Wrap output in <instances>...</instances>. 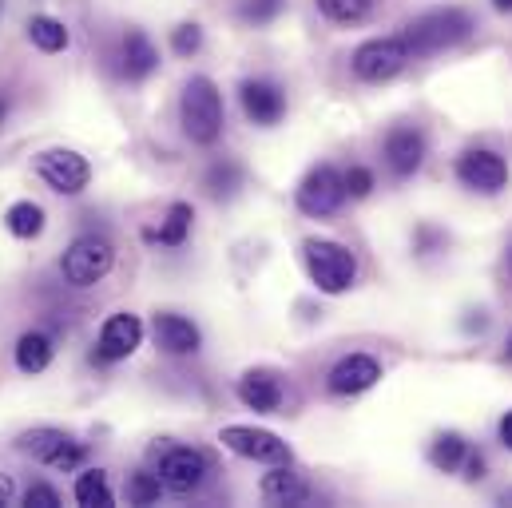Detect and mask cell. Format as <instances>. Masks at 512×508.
Returning a JSON list of instances; mask_svg holds the SVG:
<instances>
[{
	"label": "cell",
	"mask_w": 512,
	"mask_h": 508,
	"mask_svg": "<svg viewBox=\"0 0 512 508\" xmlns=\"http://www.w3.org/2000/svg\"><path fill=\"white\" fill-rule=\"evenodd\" d=\"M179 124L183 135L199 147H211L219 135H223V92L215 88L211 76H191L183 84V96H179Z\"/></svg>",
	"instance_id": "1"
},
{
	"label": "cell",
	"mask_w": 512,
	"mask_h": 508,
	"mask_svg": "<svg viewBox=\"0 0 512 508\" xmlns=\"http://www.w3.org/2000/svg\"><path fill=\"white\" fill-rule=\"evenodd\" d=\"M302 262L310 282L322 294H346L358 282V258L350 247L334 243V239H306L302 243Z\"/></svg>",
	"instance_id": "2"
},
{
	"label": "cell",
	"mask_w": 512,
	"mask_h": 508,
	"mask_svg": "<svg viewBox=\"0 0 512 508\" xmlns=\"http://www.w3.org/2000/svg\"><path fill=\"white\" fill-rule=\"evenodd\" d=\"M469 32H473L469 12H461V8H441V12H429V16L413 20V24H405L401 40H405L409 56H433V52H445V48L461 44Z\"/></svg>",
	"instance_id": "3"
},
{
	"label": "cell",
	"mask_w": 512,
	"mask_h": 508,
	"mask_svg": "<svg viewBox=\"0 0 512 508\" xmlns=\"http://www.w3.org/2000/svg\"><path fill=\"white\" fill-rule=\"evenodd\" d=\"M112 266H116V247L104 235H76L68 243V251L60 254V274L76 290H88V286L104 282L112 274Z\"/></svg>",
	"instance_id": "4"
},
{
	"label": "cell",
	"mask_w": 512,
	"mask_h": 508,
	"mask_svg": "<svg viewBox=\"0 0 512 508\" xmlns=\"http://www.w3.org/2000/svg\"><path fill=\"white\" fill-rule=\"evenodd\" d=\"M16 449L48 469H60V473H76L84 461H88V449L84 441L68 437L64 429H52V425H36V429H24L16 437Z\"/></svg>",
	"instance_id": "5"
},
{
	"label": "cell",
	"mask_w": 512,
	"mask_h": 508,
	"mask_svg": "<svg viewBox=\"0 0 512 508\" xmlns=\"http://www.w3.org/2000/svg\"><path fill=\"white\" fill-rule=\"evenodd\" d=\"M159 481H163V489L167 493H175V497H191V493H199L203 485H207V477H211V457L203 453V449H195V445H171L163 457H159Z\"/></svg>",
	"instance_id": "6"
},
{
	"label": "cell",
	"mask_w": 512,
	"mask_h": 508,
	"mask_svg": "<svg viewBox=\"0 0 512 508\" xmlns=\"http://www.w3.org/2000/svg\"><path fill=\"white\" fill-rule=\"evenodd\" d=\"M36 175L56 191V195H84L92 183V163L72 151V147H48L36 155Z\"/></svg>",
	"instance_id": "7"
},
{
	"label": "cell",
	"mask_w": 512,
	"mask_h": 508,
	"mask_svg": "<svg viewBox=\"0 0 512 508\" xmlns=\"http://www.w3.org/2000/svg\"><path fill=\"white\" fill-rule=\"evenodd\" d=\"M409 60H413V56H409V48H405L401 36H378V40H366V44L354 52L350 68H354V76H358L362 84H385V80L401 76Z\"/></svg>",
	"instance_id": "8"
},
{
	"label": "cell",
	"mask_w": 512,
	"mask_h": 508,
	"mask_svg": "<svg viewBox=\"0 0 512 508\" xmlns=\"http://www.w3.org/2000/svg\"><path fill=\"white\" fill-rule=\"evenodd\" d=\"M219 441L243 457V461H258V465H290V445L270 433V429H258V425H227L219 433Z\"/></svg>",
	"instance_id": "9"
},
{
	"label": "cell",
	"mask_w": 512,
	"mask_h": 508,
	"mask_svg": "<svg viewBox=\"0 0 512 508\" xmlns=\"http://www.w3.org/2000/svg\"><path fill=\"white\" fill-rule=\"evenodd\" d=\"M342 199H346L342 171H334L330 163H322V167L306 171V179L298 183V195H294L298 211H302V215H314V219L334 215V211L342 207Z\"/></svg>",
	"instance_id": "10"
},
{
	"label": "cell",
	"mask_w": 512,
	"mask_h": 508,
	"mask_svg": "<svg viewBox=\"0 0 512 508\" xmlns=\"http://www.w3.org/2000/svg\"><path fill=\"white\" fill-rule=\"evenodd\" d=\"M457 179L469 187V191H481V195H497L509 187V163L489 151V147H473L457 159Z\"/></svg>",
	"instance_id": "11"
},
{
	"label": "cell",
	"mask_w": 512,
	"mask_h": 508,
	"mask_svg": "<svg viewBox=\"0 0 512 508\" xmlns=\"http://www.w3.org/2000/svg\"><path fill=\"white\" fill-rule=\"evenodd\" d=\"M139 346H143V322L135 314L120 310V314L104 318L100 338H96V358L100 362H128Z\"/></svg>",
	"instance_id": "12"
},
{
	"label": "cell",
	"mask_w": 512,
	"mask_h": 508,
	"mask_svg": "<svg viewBox=\"0 0 512 508\" xmlns=\"http://www.w3.org/2000/svg\"><path fill=\"white\" fill-rule=\"evenodd\" d=\"M378 381H382V362L378 358H370V354H346L326 374V389L334 397H354V393L374 389Z\"/></svg>",
	"instance_id": "13"
},
{
	"label": "cell",
	"mask_w": 512,
	"mask_h": 508,
	"mask_svg": "<svg viewBox=\"0 0 512 508\" xmlns=\"http://www.w3.org/2000/svg\"><path fill=\"white\" fill-rule=\"evenodd\" d=\"M239 104H243L247 120L258 127H274L286 116V92L278 84H270V80H243Z\"/></svg>",
	"instance_id": "14"
},
{
	"label": "cell",
	"mask_w": 512,
	"mask_h": 508,
	"mask_svg": "<svg viewBox=\"0 0 512 508\" xmlns=\"http://www.w3.org/2000/svg\"><path fill=\"white\" fill-rule=\"evenodd\" d=\"M151 334H155V346L163 354H171V358H187V354H195L203 346L199 326L191 318H183V314H155Z\"/></svg>",
	"instance_id": "15"
},
{
	"label": "cell",
	"mask_w": 512,
	"mask_h": 508,
	"mask_svg": "<svg viewBox=\"0 0 512 508\" xmlns=\"http://www.w3.org/2000/svg\"><path fill=\"white\" fill-rule=\"evenodd\" d=\"M385 163H389V171L397 175V179H405V175H413L421 163H425V135L417 131V127H393L389 135H385Z\"/></svg>",
	"instance_id": "16"
},
{
	"label": "cell",
	"mask_w": 512,
	"mask_h": 508,
	"mask_svg": "<svg viewBox=\"0 0 512 508\" xmlns=\"http://www.w3.org/2000/svg\"><path fill=\"white\" fill-rule=\"evenodd\" d=\"M116 60H120V76L131 80V84H139V80L155 76V68H159V48L151 44L147 32L128 28L124 40H120V56H116Z\"/></svg>",
	"instance_id": "17"
},
{
	"label": "cell",
	"mask_w": 512,
	"mask_h": 508,
	"mask_svg": "<svg viewBox=\"0 0 512 508\" xmlns=\"http://www.w3.org/2000/svg\"><path fill=\"white\" fill-rule=\"evenodd\" d=\"M235 393L255 413H278V405H282V381L274 370H247L235 385Z\"/></svg>",
	"instance_id": "18"
},
{
	"label": "cell",
	"mask_w": 512,
	"mask_h": 508,
	"mask_svg": "<svg viewBox=\"0 0 512 508\" xmlns=\"http://www.w3.org/2000/svg\"><path fill=\"white\" fill-rule=\"evenodd\" d=\"M258 493L266 505H306L310 501V485L298 473H290V465H270Z\"/></svg>",
	"instance_id": "19"
},
{
	"label": "cell",
	"mask_w": 512,
	"mask_h": 508,
	"mask_svg": "<svg viewBox=\"0 0 512 508\" xmlns=\"http://www.w3.org/2000/svg\"><path fill=\"white\" fill-rule=\"evenodd\" d=\"M52 358H56V346H52V338H48L44 330H24V334L16 338V346H12V362H16V370L28 374V378L44 374V370L52 366Z\"/></svg>",
	"instance_id": "20"
},
{
	"label": "cell",
	"mask_w": 512,
	"mask_h": 508,
	"mask_svg": "<svg viewBox=\"0 0 512 508\" xmlns=\"http://www.w3.org/2000/svg\"><path fill=\"white\" fill-rule=\"evenodd\" d=\"M44 227H48V215H44V207L32 203V199H16V203L4 211V231H8L12 239H20V243L40 239Z\"/></svg>",
	"instance_id": "21"
},
{
	"label": "cell",
	"mask_w": 512,
	"mask_h": 508,
	"mask_svg": "<svg viewBox=\"0 0 512 508\" xmlns=\"http://www.w3.org/2000/svg\"><path fill=\"white\" fill-rule=\"evenodd\" d=\"M24 32H28L32 48H40V52H48V56H56V52H64V48L72 44V32H68V24H64L60 16H48V12H36V16H28Z\"/></svg>",
	"instance_id": "22"
},
{
	"label": "cell",
	"mask_w": 512,
	"mask_h": 508,
	"mask_svg": "<svg viewBox=\"0 0 512 508\" xmlns=\"http://www.w3.org/2000/svg\"><path fill=\"white\" fill-rule=\"evenodd\" d=\"M72 497H76V505H84V508H112L116 505V493H112V485H108V473H104V469H84V473L76 477V485H72Z\"/></svg>",
	"instance_id": "23"
},
{
	"label": "cell",
	"mask_w": 512,
	"mask_h": 508,
	"mask_svg": "<svg viewBox=\"0 0 512 508\" xmlns=\"http://www.w3.org/2000/svg\"><path fill=\"white\" fill-rule=\"evenodd\" d=\"M203 187H207V195H211V199H235V195H239V187H243V167H239V163H231V159H219V163H211V167H207Z\"/></svg>",
	"instance_id": "24"
},
{
	"label": "cell",
	"mask_w": 512,
	"mask_h": 508,
	"mask_svg": "<svg viewBox=\"0 0 512 508\" xmlns=\"http://www.w3.org/2000/svg\"><path fill=\"white\" fill-rule=\"evenodd\" d=\"M191 219H195L191 203H171V211H167L163 227H159L155 235H147V239H159L163 247H183V243H187V235H191Z\"/></svg>",
	"instance_id": "25"
},
{
	"label": "cell",
	"mask_w": 512,
	"mask_h": 508,
	"mask_svg": "<svg viewBox=\"0 0 512 508\" xmlns=\"http://www.w3.org/2000/svg\"><path fill=\"white\" fill-rule=\"evenodd\" d=\"M465 453H469V445H465L461 433H441V437L429 445V461H433V469H441V473H457L461 461H465Z\"/></svg>",
	"instance_id": "26"
},
{
	"label": "cell",
	"mask_w": 512,
	"mask_h": 508,
	"mask_svg": "<svg viewBox=\"0 0 512 508\" xmlns=\"http://www.w3.org/2000/svg\"><path fill=\"white\" fill-rule=\"evenodd\" d=\"M378 0H318V12L334 24H362Z\"/></svg>",
	"instance_id": "27"
},
{
	"label": "cell",
	"mask_w": 512,
	"mask_h": 508,
	"mask_svg": "<svg viewBox=\"0 0 512 508\" xmlns=\"http://www.w3.org/2000/svg\"><path fill=\"white\" fill-rule=\"evenodd\" d=\"M167 489H163V481H159V473H131L128 477V505H159V497H163Z\"/></svg>",
	"instance_id": "28"
},
{
	"label": "cell",
	"mask_w": 512,
	"mask_h": 508,
	"mask_svg": "<svg viewBox=\"0 0 512 508\" xmlns=\"http://www.w3.org/2000/svg\"><path fill=\"white\" fill-rule=\"evenodd\" d=\"M286 8V0H243V20L247 24H270V20H278V12Z\"/></svg>",
	"instance_id": "29"
},
{
	"label": "cell",
	"mask_w": 512,
	"mask_h": 508,
	"mask_svg": "<svg viewBox=\"0 0 512 508\" xmlns=\"http://www.w3.org/2000/svg\"><path fill=\"white\" fill-rule=\"evenodd\" d=\"M171 48H175L179 56H195V52L203 48V28H199V24H179V28L171 32Z\"/></svg>",
	"instance_id": "30"
},
{
	"label": "cell",
	"mask_w": 512,
	"mask_h": 508,
	"mask_svg": "<svg viewBox=\"0 0 512 508\" xmlns=\"http://www.w3.org/2000/svg\"><path fill=\"white\" fill-rule=\"evenodd\" d=\"M342 187H346L350 199H366L374 191V171L370 167H350V171H342Z\"/></svg>",
	"instance_id": "31"
},
{
	"label": "cell",
	"mask_w": 512,
	"mask_h": 508,
	"mask_svg": "<svg viewBox=\"0 0 512 508\" xmlns=\"http://www.w3.org/2000/svg\"><path fill=\"white\" fill-rule=\"evenodd\" d=\"M24 505L28 508H60V493H56V485H48V481H36V485H28V493H24Z\"/></svg>",
	"instance_id": "32"
},
{
	"label": "cell",
	"mask_w": 512,
	"mask_h": 508,
	"mask_svg": "<svg viewBox=\"0 0 512 508\" xmlns=\"http://www.w3.org/2000/svg\"><path fill=\"white\" fill-rule=\"evenodd\" d=\"M461 465L469 469V477H473V481H481V477H485V457H481V453H477V457H469V453H465V461H461Z\"/></svg>",
	"instance_id": "33"
},
{
	"label": "cell",
	"mask_w": 512,
	"mask_h": 508,
	"mask_svg": "<svg viewBox=\"0 0 512 508\" xmlns=\"http://www.w3.org/2000/svg\"><path fill=\"white\" fill-rule=\"evenodd\" d=\"M12 497H16V481L8 473H0V505H12Z\"/></svg>",
	"instance_id": "34"
},
{
	"label": "cell",
	"mask_w": 512,
	"mask_h": 508,
	"mask_svg": "<svg viewBox=\"0 0 512 508\" xmlns=\"http://www.w3.org/2000/svg\"><path fill=\"white\" fill-rule=\"evenodd\" d=\"M501 441H505V445L512 449V409L505 413V417H501Z\"/></svg>",
	"instance_id": "35"
},
{
	"label": "cell",
	"mask_w": 512,
	"mask_h": 508,
	"mask_svg": "<svg viewBox=\"0 0 512 508\" xmlns=\"http://www.w3.org/2000/svg\"><path fill=\"white\" fill-rule=\"evenodd\" d=\"M493 8L497 12H512V0H493Z\"/></svg>",
	"instance_id": "36"
},
{
	"label": "cell",
	"mask_w": 512,
	"mask_h": 508,
	"mask_svg": "<svg viewBox=\"0 0 512 508\" xmlns=\"http://www.w3.org/2000/svg\"><path fill=\"white\" fill-rule=\"evenodd\" d=\"M4 120H8V100L0 96V124H4Z\"/></svg>",
	"instance_id": "37"
},
{
	"label": "cell",
	"mask_w": 512,
	"mask_h": 508,
	"mask_svg": "<svg viewBox=\"0 0 512 508\" xmlns=\"http://www.w3.org/2000/svg\"><path fill=\"white\" fill-rule=\"evenodd\" d=\"M505 358L512 362V334H509V346H505Z\"/></svg>",
	"instance_id": "38"
},
{
	"label": "cell",
	"mask_w": 512,
	"mask_h": 508,
	"mask_svg": "<svg viewBox=\"0 0 512 508\" xmlns=\"http://www.w3.org/2000/svg\"><path fill=\"white\" fill-rule=\"evenodd\" d=\"M509 270H512V251H509Z\"/></svg>",
	"instance_id": "39"
}]
</instances>
